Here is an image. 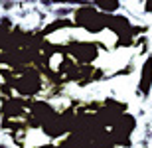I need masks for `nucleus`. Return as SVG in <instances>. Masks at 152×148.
Here are the masks:
<instances>
[{"label": "nucleus", "mask_w": 152, "mask_h": 148, "mask_svg": "<svg viewBox=\"0 0 152 148\" xmlns=\"http://www.w3.org/2000/svg\"><path fill=\"white\" fill-rule=\"evenodd\" d=\"M101 46L99 42H73V44H63L61 53L67 57H73V61L77 65H93L95 59L101 53Z\"/></svg>", "instance_id": "2"}, {"label": "nucleus", "mask_w": 152, "mask_h": 148, "mask_svg": "<svg viewBox=\"0 0 152 148\" xmlns=\"http://www.w3.org/2000/svg\"><path fill=\"white\" fill-rule=\"evenodd\" d=\"M142 6H144V12L146 14H152V2H142Z\"/></svg>", "instance_id": "6"}, {"label": "nucleus", "mask_w": 152, "mask_h": 148, "mask_svg": "<svg viewBox=\"0 0 152 148\" xmlns=\"http://www.w3.org/2000/svg\"><path fill=\"white\" fill-rule=\"evenodd\" d=\"M107 14H101L97 10L95 4H81L73 10V24L93 36L107 30Z\"/></svg>", "instance_id": "1"}, {"label": "nucleus", "mask_w": 152, "mask_h": 148, "mask_svg": "<svg viewBox=\"0 0 152 148\" xmlns=\"http://www.w3.org/2000/svg\"><path fill=\"white\" fill-rule=\"evenodd\" d=\"M121 2H117V0H101V2H95V8L101 14H107V16H113V14H118V10H121Z\"/></svg>", "instance_id": "5"}, {"label": "nucleus", "mask_w": 152, "mask_h": 148, "mask_svg": "<svg viewBox=\"0 0 152 148\" xmlns=\"http://www.w3.org/2000/svg\"><path fill=\"white\" fill-rule=\"evenodd\" d=\"M152 93V53L144 59L140 67V79L136 85V95L142 99H148Z\"/></svg>", "instance_id": "4"}, {"label": "nucleus", "mask_w": 152, "mask_h": 148, "mask_svg": "<svg viewBox=\"0 0 152 148\" xmlns=\"http://www.w3.org/2000/svg\"><path fill=\"white\" fill-rule=\"evenodd\" d=\"M136 128V117L130 113H124L117 119V122L111 128V136L118 148L132 146V132Z\"/></svg>", "instance_id": "3"}]
</instances>
